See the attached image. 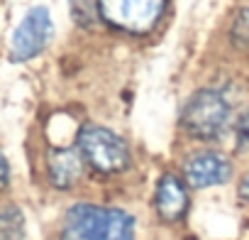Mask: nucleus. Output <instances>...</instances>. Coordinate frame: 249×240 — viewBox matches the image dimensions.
<instances>
[{
	"mask_svg": "<svg viewBox=\"0 0 249 240\" xmlns=\"http://www.w3.org/2000/svg\"><path fill=\"white\" fill-rule=\"evenodd\" d=\"M76 150L81 160L100 174H120L132 162L127 142L103 125H83L76 138Z\"/></svg>",
	"mask_w": 249,
	"mask_h": 240,
	"instance_id": "nucleus-1",
	"label": "nucleus"
},
{
	"mask_svg": "<svg viewBox=\"0 0 249 240\" xmlns=\"http://www.w3.org/2000/svg\"><path fill=\"white\" fill-rule=\"evenodd\" d=\"M230 120V105L215 88L196 91L181 113V125L188 135L198 140H215Z\"/></svg>",
	"mask_w": 249,
	"mask_h": 240,
	"instance_id": "nucleus-2",
	"label": "nucleus"
},
{
	"mask_svg": "<svg viewBox=\"0 0 249 240\" xmlns=\"http://www.w3.org/2000/svg\"><path fill=\"white\" fill-rule=\"evenodd\" d=\"M166 0H98L100 18L122 32H149L161 13Z\"/></svg>",
	"mask_w": 249,
	"mask_h": 240,
	"instance_id": "nucleus-3",
	"label": "nucleus"
},
{
	"mask_svg": "<svg viewBox=\"0 0 249 240\" xmlns=\"http://www.w3.org/2000/svg\"><path fill=\"white\" fill-rule=\"evenodd\" d=\"M54 25L49 18V10L37 5L27 10L22 22L15 27L10 40V61H30L35 59L52 40Z\"/></svg>",
	"mask_w": 249,
	"mask_h": 240,
	"instance_id": "nucleus-4",
	"label": "nucleus"
},
{
	"mask_svg": "<svg viewBox=\"0 0 249 240\" xmlns=\"http://www.w3.org/2000/svg\"><path fill=\"white\" fill-rule=\"evenodd\" d=\"M230 174H232V164L220 152H200V155H193L191 160H186V164H183L186 184L193 189L225 184L230 179Z\"/></svg>",
	"mask_w": 249,
	"mask_h": 240,
	"instance_id": "nucleus-5",
	"label": "nucleus"
},
{
	"mask_svg": "<svg viewBox=\"0 0 249 240\" xmlns=\"http://www.w3.org/2000/svg\"><path fill=\"white\" fill-rule=\"evenodd\" d=\"M103 220H105V208L93 203H76L64 216L61 240H98Z\"/></svg>",
	"mask_w": 249,
	"mask_h": 240,
	"instance_id": "nucleus-6",
	"label": "nucleus"
},
{
	"mask_svg": "<svg viewBox=\"0 0 249 240\" xmlns=\"http://www.w3.org/2000/svg\"><path fill=\"white\" fill-rule=\"evenodd\" d=\"M47 172L54 189H71L83 174V160L76 147H54L47 155Z\"/></svg>",
	"mask_w": 249,
	"mask_h": 240,
	"instance_id": "nucleus-7",
	"label": "nucleus"
},
{
	"mask_svg": "<svg viewBox=\"0 0 249 240\" xmlns=\"http://www.w3.org/2000/svg\"><path fill=\"white\" fill-rule=\"evenodd\" d=\"M154 208L169 223L183 218L188 208V191H186V184L176 174H164L159 179L157 191H154Z\"/></svg>",
	"mask_w": 249,
	"mask_h": 240,
	"instance_id": "nucleus-8",
	"label": "nucleus"
},
{
	"mask_svg": "<svg viewBox=\"0 0 249 240\" xmlns=\"http://www.w3.org/2000/svg\"><path fill=\"white\" fill-rule=\"evenodd\" d=\"M98 240H135V218L122 208H105V220Z\"/></svg>",
	"mask_w": 249,
	"mask_h": 240,
	"instance_id": "nucleus-9",
	"label": "nucleus"
},
{
	"mask_svg": "<svg viewBox=\"0 0 249 240\" xmlns=\"http://www.w3.org/2000/svg\"><path fill=\"white\" fill-rule=\"evenodd\" d=\"M0 240H25V216L15 203L0 206Z\"/></svg>",
	"mask_w": 249,
	"mask_h": 240,
	"instance_id": "nucleus-10",
	"label": "nucleus"
},
{
	"mask_svg": "<svg viewBox=\"0 0 249 240\" xmlns=\"http://www.w3.org/2000/svg\"><path fill=\"white\" fill-rule=\"evenodd\" d=\"M71 18L81 27H93V22L100 18L98 13V0H69Z\"/></svg>",
	"mask_w": 249,
	"mask_h": 240,
	"instance_id": "nucleus-11",
	"label": "nucleus"
},
{
	"mask_svg": "<svg viewBox=\"0 0 249 240\" xmlns=\"http://www.w3.org/2000/svg\"><path fill=\"white\" fill-rule=\"evenodd\" d=\"M232 40H234V44H239V47H247V44H249V8H242L239 15L234 18Z\"/></svg>",
	"mask_w": 249,
	"mask_h": 240,
	"instance_id": "nucleus-12",
	"label": "nucleus"
},
{
	"mask_svg": "<svg viewBox=\"0 0 249 240\" xmlns=\"http://www.w3.org/2000/svg\"><path fill=\"white\" fill-rule=\"evenodd\" d=\"M237 142H239V147L249 150V113H244L242 120L237 123Z\"/></svg>",
	"mask_w": 249,
	"mask_h": 240,
	"instance_id": "nucleus-13",
	"label": "nucleus"
},
{
	"mask_svg": "<svg viewBox=\"0 0 249 240\" xmlns=\"http://www.w3.org/2000/svg\"><path fill=\"white\" fill-rule=\"evenodd\" d=\"M8 181H10V164H8L5 155L0 152V191L8 186Z\"/></svg>",
	"mask_w": 249,
	"mask_h": 240,
	"instance_id": "nucleus-14",
	"label": "nucleus"
},
{
	"mask_svg": "<svg viewBox=\"0 0 249 240\" xmlns=\"http://www.w3.org/2000/svg\"><path fill=\"white\" fill-rule=\"evenodd\" d=\"M237 191H239V199L249 203V172L242 177V181H239V189H237Z\"/></svg>",
	"mask_w": 249,
	"mask_h": 240,
	"instance_id": "nucleus-15",
	"label": "nucleus"
}]
</instances>
